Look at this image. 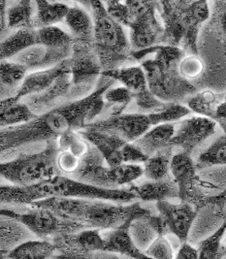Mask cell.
Listing matches in <instances>:
<instances>
[{
  "mask_svg": "<svg viewBox=\"0 0 226 259\" xmlns=\"http://www.w3.org/2000/svg\"><path fill=\"white\" fill-rule=\"evenodd\" d=\"M180 1H183L184 3H187V4H189V3H191V2L194 1V0H180Z\"/></svg>",
  "mask_w": 226,
  "mask_h": 259,
  "instance_id": "52",
  "label": "cell"
},
{
  "mask_svg": "<svg viewBox=\"0 0 226 259\" xmlns=\"http://www.w3.org/2000/svg\"><path fill=\"white\" fill-rule=\"evenodd\" d=\"M35 117L23 99L18 100L12 97L0 101V128L21 124Z\"/></svg>",
  "mask_w": 226,
  "mask_h": 259,
  "instance_id": "26",
  "label": "cell"
},
{
  "mask_svg": "<svg viewBox=\"0 0 226 259\" xmlns=\"http://www.w3.org/2000/svg\"><path fill=\"white\" fill-rule=\"evenodd\" d=\"M224 95L212 90H203L189 96L185 102L195 115L214 119L216 108L224 101Z\"/></svg>",
  "mask_w": 226,
  "mask_h": 259,
  "instance_id": "27",
  "label": "cell"
},
{
  "mask_svg": "<svg viewBox=\"0 0 226 259\" xmlns=\"http://www.w3.org/2000/svg\"><path fill=\"white\" fill-rule=\"evenodd\" d=\"M215 14L214 20L220 31L226 36V0H214Z\"/></svg>",
  "mask_w": 226,
  "mask_h": 259,
  "instance_id": "45",
  "label": "cell"
},
{
  "mask_svg": "<svg viewBox=\"0 0 226 259\" xmlns=\"http://www.w3.org/2000/svg\"><path fill=\"white\" fill-rule=\"evenodd\" d=\"M59 150L68 151L80 158L88 153L92 144L87 141L79 130H68L60 135L57 139Z\"/></svg>",
  "mask_w": 226,
  "mask_h": 259,
  "instance_id": "37",
  "label": "cell"
},
{
  "mask_svg": "<svg viewBox=\"0 0 226 259\" xmlns=\"http://www.w3.org/2000/svg\"><path fill=\"white\" fill-rule=\"evenodd\" d=\"M17 219L39 239L50 240L56 236L76 233L86 228L83 224L64 219L50 209L34 205L19 212Z\"/></svg>",
  "mask_w": 226,
  "mask_h": 259,
  "instance_id": "8",
  "label": "cell"
},
{
  "mask_svg": "<svg viewBox=\"0 0 226 259\" xmlns=\"http://www.w3.org/2000/svg\"><path fill=\"white\" fill-rule=\"evenodd\" d=\"M21 211L22 210H21L20 207L15 209V207H12L11 205L4 206L3 204H0V214H2V215H9V217H13V218H17L18 213Z\"/></svg>",
  "mask_w": 226,
  "mask_h": 259,
  "instance_id": "48",
  "label": "cell"
},
{
  "mask_svg": "<svg viewBox=\"0 0 226 259\" xmlns=\"http://www.w3.org/2000/svg\"><path fill=\"white\" fill-rule=\"evenodd\" d=\"M170 172L178 187V200L191 203L200 211L206 194L199 186L197 165L191 154L179 151L174 153Z\"/></svg>",
  "mask_w": 226,
  "mask_h": 259,
  "instance_id": "9",
  "label": "cell"
},
{
  "mask_svg": "<svg viewBox=\"0 0 226 259\" xmlns=\"http://www.w3.org/2000/svg\"><path fill=\"white\" fill-rule=\"evenodd\" d=\"M222 220V224L214 233L204 239L199 244V258L217 259L224 257V247L222 246V240L226 233V215Z\"/></svg>",
  "mask_w": 226,
  "mask_h": 259,
  "instance_id": "35",
  "label": "cell"
},
{
  "mask_svg": "<svg viewBox=\"0 0 226 259\" xmlns=\"http://www.w3.org/2000/svg\"><path fill=\"white\" fill-rule=\"evenodd\" d=\"M40 199L60 196L85 199H99L117 203H131L137 200L136 194L129 188L106 189L82 182L74 178L58 174L47 181L32 185Z\"/></svg>",
  "mask_w": 226,
  "mask_h": 259,
  "instance_id": "5",
  "label": "cell"
},
{
  "mask_svg": "<svg viewBox=\"0 0 226 259\" xmlns=\"http://www.w3.org/2000/svg\"><path fill=\"white\" fill-rule=\"evenodd\" d=\"M91 11L94 20V47L102 69H115L135 61L124 26L108 13L103 0H91Z\"/></svg>",
  "mask_w": 226,
  "mask_h": 259,
  "instance_id": "4",
  "label": "cell"
},
{
  "mask_svg": "<svg viewBox=\"0 0 226 259\" xmlns=\"http://www.w3.org/2000/svg\"><path fill=\"white\" fill-rule=\"evenodd\" d=\"M143 176V164L121 163L109 168V179L115 189L130 186Z\"/></svg>",
  "mask_w": 226,
  "mask_h": 259,
  "instance_id": "34",
  "label": "cell"
},
{
  "mask_svg": "<svg viewBox=\"0 0 226 259\" xmlns=\"http://www.w3.org/2000/svg\"><path fill=\"white\" fill-rule=\"evenodd\" d=\"M174 133V123L157 124L147 130L142 136H140L133 143L148 156H151L158 151L170 146V141Z\"/></svg>",
  "mask_w": 226,
  "mask_h": 259,
  "instance_id": "22",
  "label": "cell"
},
{
  "mask_svg": "<svg viewBox=\"0 0 226 259\" xmlns=\"http://www.w3.org/2000/svg\"><path fill=\"white\" fill-rule=\"evenodd\" d=\"M101 76L119 82L121 85L128 89L134 95L142 94L149 90L145 71L141 65L122 66L115 69L103 70Z\"/></svg>",
  "mask_w": 226,
  "mask_h": 259,
  "instance_id": "23",
  "label": "cell"
},
{
  "mask_svg": "<svg viewBox=\"0 0 226 259\" xmlns=\"http://www.w3.org/2000/svg\"><path fill=\"white\" fill-rule=\"evenodd\" d=\"M174 148L168 146L148 157L143 163L144 177L148 180L157 181L171 175V161L174 155Z\"/></svg>",
  "mask_w": 226,
  "mask_h": 259,
  "instance_id": "29",
  "label": "cell"
},
{
  "mask_svg": "<svg viewBox=\"0 0 226 259\" xmlns=\"http://www.w3.org/2000/svg\"><path fill=\"white\" fill-rule=\"evenodd\" d=\"M148 257L156 259L175 258V249L168 235L157 236L145 250Z\"/></svg>",
  "mask_w": 226,
  "mask_h": 259,
  "instance_id": "41",
  "label": "cell"
},
{
  "mask_svg": "<svg viewBox=\"0 0 226 259\" xmlns=\"http://www.w3.org/2000/svg\"><path fill=\"white\" fill-rule=\"evenodd\" d=\"M179 75L187 81L194 83L205 72V62L198 54H185L178 61Z\"/></svg>",
  "mask_w": 226,
  "mask_h": 259,
  "instance_id": "40",
  "label": "cell"
},
{
  "mask_svg": "<svg viewBox=\"0 0 226 259\" xmlns=\"http://www.w3.org/2000/svg\"><path fill=\"white\" fill-rule=\"evenodd\" d=\"M185 54L180 47L159 44L153 59L141 61L150 91L163 102L182 103L198 91L178 73V61Z\"/></svg>",
  "mask_w": 226,
  "mask_h": 259,
  "instance_id": "3",
  "label": "cell"
},
{
  "mask_svg": "<svg viewBox=\"0 0 226 259\" xmlns=\"http://www.w3.org/2000/svg\"><path fill=\"white\" fill-rule=\"evenodd\" d=\"M31 205L44 207L60 217L83 224L86 228L102 231L116 228L129 220L144 218L152 211L140 202L117 203L99 199L52 196L33 202Z\"/></svg>",
  "mask_w": 226,
  "mask_h": 259,
  "instance_id": "2",
  "label": "cell"
},
{
  "mask_svg": "<svg viewBox=\"0 0 226 259\" xmlns=\"http://www.w3.org/2000/svg\"><path fill=\"white\" fill-rule=\"evenodd\" d=\"M192 112L186 104L180 102H165L161 109L148 113L152 126L162 123H174L191 116Z\"/></svg>",
  "mask_w": 226,
  "mask_h": 259,
  "instance_id": "33",
  "label": "cell"
},
{
  "mask_svg": "<svg viewBox=\"0 0 226 259\" xmlns=\"http://www.w3.org/2000/svg\"><path fill=\"white\" fill-rule=\"evenodd\" d=\"M81 159L82 158L78 157L77 155L73 154L68 151L59 150V152L57 153L56 163L60 174L71 177L80 167Z\"/></svg>",
  "mask_w": 226,
  "mask_h": 259,
  "instance_id": "42",
  "label": "cell"
},
{
  "mask_svg": "<svg viewBox=\"0 0 226 259\" xmlns=\"http://www.w3.org/2000/svg\"><path fill=\"white\" fill-rule=\"evenodd\" d=\"M71 88V74L68 72L60 76L45 91L24 97L23 101L36 116H40L62 105L60 101L69 99Z\"/></svg>",
  "mask_w": 226,
  "mask_h": 259,
  "instance_id": "13",
  "label": "cell"
},
{
  "mask_svg": "<svg viewBox=\"0 0 226 259\" xmlns=\"http://www.w3.org/2000/svg\"><path fill=\"white\" fill-rule=\"evenodd\" d=\"M73 46L47 48L34 44L26 48L12 60L23 64L28 71L41 70L55 66L71 57Z\"/></svg>",
  "mask_w": 226,
  "mask_h": 259,
  "instance_id": "14",
  "label": "cell"
},
{
  "mask_svg": "<svg viewBox=\"0 0 226 259\" xmlns=\"http://www.w3.org/2000/svg\"><path fill=\"white\" fill-rule=\"evenodd\" d=\"M57 255V247L52 240L32 238L10 250L6 257L13 259H48Z\"/></svg>",
  "mask_w": 226,
  "mask_h": 259,
  "instance_id": "24",
  "label": "cell"
},
{
  "mask_svg": "<svg viewBox=\"0 0 226 259\" xmlns=\"http://www.w3.org/2000/svg\"><path fill=\"white\" fill-rule=\"evenodd\" d=\"M152 127L147 114L122 113L96 119L83 130H96L119 136L126 142H134Z\"/></svg>",
  "mask_w": 226,
  "mask_h": 259,
  "instance_id": "11",
  "label": "cell"
},
{
  "mask_svg": "<svg viewBox=\"0 0 226 259\" xmlns=\"http://www.w3.org/2000/svg\"><path fill=\"white\" fill-rule=\"evenodd\" d=\"M28 70L12 59L0 62V101L15 97Z\"/></svg>",
  "mask_w": 226,
  "mask_h": 259,
  "instance_id": "21",
  "label": "cell"
},
{
  "mask_svg": "<svg viewBox=\"0 0 226 259\" xmlns=\"http://www.w3.org/2000/svg\"><path fill=\"white\" fill-rule=\"evenodd\" d=\"M36 44L47 48L69 47L73 46L74 39L56 24L41 26L35 29Z\"/></svg>",
  "mask_w": 226,
  "mask_h": 259,
  "instance_id": "32",
  "label": "cell"
},
{
  "mask_svg": "<svg viewBox=\"0 0 226 259\" xmlns=\"http://www.w3.org/2000/svg\"><path fill=\"white\" fill-rule=\"evenodd\" d=\"M214 120L226 135V101H222L216 108Z\"/></svg>",
  "mask_w": 226,
  "mask_h": 259,
  "instance_id": "47",
  "label": "cell"
},
{
  "mask_svg": "<svg viewBox=\"0 0 226 259\" xmlns=\"http://www.w3.org/2000/svg\"><path fill=\"white\" fill-rule=\"evenodd\" d=\"M20 2H31V0H18Z\"/></svg>",
  "mask_w": 226,
  "mask_h": 259,
  "instance_id": "54",
  "label": "cell"
},
{
  "mask_svg": "<svg viewBox=\"0 0 226 259\" xmlns=\"http://www.w3.org/2000/svg\"><path fill=\"white\" fill-rule=\"evenodd\" d=\"M89 95L68 101L45 114L10 127L0 128V155L10 154L36 143L57 140L68 130H82L104 112V94L116 82L101 77Z\"/></svg>",
  "mask_w": 226,
  "mask_h": 259,
  "instance_id": "1",
  "label": "cell"
},
{
  "mask_svg": "<svg viewBox=\"0 0 226 259\" xmlns=\"http://www.w3.org/2000/svg\"><path fill=\"white\" fill-rule=\"evenodd\" d=\"M108 13L123 26L130 24V13L124 0H103Z\"/></svg>",
  "mask_w": 226,
  "mask_h": 259,
  "instance_id": "43",
  "label": "cell"
},
{
  "mask_svg": "<svg viewBox=\"0 0 226 259\" xmlns=\"http://www.w3.org/2000/svg\"><path fill=\"white\" fill-rule=\"evenodd\" d=\"M70 61L71 101L89 95L101 77L102 66L96 55L94 42L74 40Z\"/></svg>",
  "mask_w": 226,
  "mask_h": 259,
  "instance_id": "6",
  "label": "cell"
},
{
  "mask_svg": "<svg viewBox=\"0 0 226 259\" xmlns=\"http://www.w3.org/2000/svg\"><path fill=\"white\" fill-rule=\"evenodd\" d=\"M36 44L35 29L32 27L17 29L12 35L0 42V62L18 56L26 48Z\"/></svg>",
  "mask_w": 226,
  "mask_h": 259,
  "instance_id": "28",
  "label": "cell"
},
{
  "mask_svg": "<svg viewBox=\"0 0 226 259\" xmlns=\"http://www.w3.org/2000/svg\"><path fill=\"white\" fill-rule=\"evenodd\" d=\"M224 215H226V212H225V214H224ZM223 247H224V256H226V233H225V245H224V246H223Z\"/></svg>",
  "mask_w": 226,
  "mask_h": 259,
  "instance_id": "53",
  "label": "cell"
},
{
  "mask_svg": "<svg viewBox=\"0 0 226 259\" xmlns=\"http://www.w3.org/2000/svg\"><path fill=\"white\" fill-rule=\"evenodd\" d=\"M176 0H158L161 7V16L171 12Z\"/></svg>",
  "mask_w": 226,
  "mask_h": 259,
  "instance_id": "49",
  "label": "cell"
},
{
  "mask_svg": "<svg viewBox=\"0 0 226 259\" xmlns=\"http://www.w3.org/2000/svg\"><path fill=\"white\" fill-rule=\"evenodd\" d=\"M105 109L109 110V116L124 113L125 109L133 101V95L123 85L110 87L104 94Z\"/></svg>",
  "mask_w": 226,
  "mask_h": 259,
  "instance_id": "36",
  "label": "cell"
},
{
  "mask_svg": "<svg viewBox=\"0 0 226 259\" xmlns=\"http://www.w3.org/2000/svg\"><path fill=\"white\" fill-rule=\"evenodd\" d=\"M36 238L17 218L0 214V251L8 253L28 239Z\"/></svg>",
  "mask_w": 226,
  "mask_h": 259,
  "instance_id": "20",
  "label": "cell"
},
{
  "mask_svg": "<svg viewBox=\"0 0 226 259\" xmlns=\"http://www.w3.org/2000/svg\"><path fill=\"white\" fill-rule=\"evenodd\" d=\"M109 166L93 145L83 158L78 170L71 177L100 188L115 189L109 179Z\"/></svg>",
  "mask_w": 226,
  "mask_h": 259,
  "instance_id": "15",
  "label": "cell"
},
{
  "mask_svg": "<svg viewBox=\"0 0 226 259\" xmlns=\"http://www.w3.org/2000/svg\"><path fill=\"white\" fill-rule=\"evenodd\" d=\"M224 100H225V101H226V94H225V95H224Z\"/></svg>",
  "mask_w": 226,
  "mask_h": 259,
  "instance_id": "56",
  "label": "cell"
},
{
  "mask_svg": "<svg viewBox=\"0 0 226 259\" xmlns=\"http://www.w3.org/2000/svg\"><path fill=\"white\" fill-rule=\"evenodd\" d=\"M68 72H70L69 59L62 61L58 65L49 67L46 69L27 73L15 98L18 100H22L24 97L37 95L45 91L62 74Z\"/></svg>",
  "mask_w": 226,
  "mask_h": 259,
  "instance_id": "16",
  "label": "cell"
},
{
  "mask_svg": "<svg viewBox=\"0 0 226 259\" xmlns=\"http://www.w3.org/2000/svg\"><path fill=\"white\" fill-rule=\"evenodd\" d=\"M121 157L123 163L143 164L149 156L143 153L133 142H126L121 149Z\"/></svg>",
  "mask_w": 226,
  "mask_h": 259,
  "instance_id": "44",
  "label": "cell"
},
{
  "mask_svg": "<svg viewBox=\"0 0 226 259\" xmlns=\"http://www.w3.org/2000/svg\"><path fill=\"white\" fill-rule=\"evenodd\" d=\"M79 131L101 153L109 167H115L117 165L123 163L121 157V149L125 145L126 141H124L119 136L106 132L91 130H82Z\"/></svg>",
  "mask_w": 226,
  "mask_h": 259,
  "instance_id": "18",
  "label": "cell"
},
{
  "mask_svg": "<svg viewBox=\"0 0 226 259\" xmlns=\"http://www.w3.org/2000/svg\"><path fill=\"white\" fill-rule=\"evenodd\" d=\"M74 40L94 42V20L83 8L70 7L64 19Z\"/></svg>",
  "mask_w": 226,
  "mask_h": 259,
  "instance_id": "25",
  "label": "cell"
},
{
  "mask_svg": "<svg viewBox=\"0 0 226 259\" xmlns=\"http://www.w3.org/2000/svg\"><path fill=\"white\" fill-rule=\"evenodd\" d=\"M130 13L129 41L133 51L144 50L161 44L163 23L161 10L146 6L141 0H124Z\"/></svg>",
  "mask_w": 226,
  "mask_h": 259,
  "instance_id": "7",
  "label": "cell"
},
{
  "mask_svg": "<svg viewBox=\"0 0 226 259\" xmlns=\"http://www.w3.org/2000/svg\"><path fill=\"white\" fill-rule=\"evenodd\" d=\"M37 200H40V196L32 186L21 187L12 184H0V204L30 206Z\"/></svg>",
  "mask_w": 226,
  "mask_h": 259,
  "instance_id": "30",
  "label": "cell"
},
{
  "mask_svg": "<svg viewBox=\"0 0 226 259\" xmlns=\"http://www.w3.org/2000/svg\"><path fill=\"white\" fill-rule=\"evenodd\" d=\"M157 212L163 218L169 233L180 243L188 241L191 227L199 210L191 203H173L170 200L156 202Z\"/></svg>",
  "mask_w": 226,
  "mask_h": 259,
  "instance_id": "12",
  "label": "cell"
},
{
  "mask_svg": "<svg viewBox=\"0 0 226 259\" xmlns=\"http://www.w3.org/2000/svg\"><path fill=\"white\" fill-rule=\"evenodd\" d=\"M197 166L226 165V135L215 139L197 158Z\"/></svg>",
  "mask_w": 226,
  "mask_h": 259,
  "instance_id": "39",
  "label": "cell"
},
{
  "mask_svg": "<svg viewBox=\"0 0 226 259\" xmlns=\"http://www.w3.org/2000/svg\"><path fill=\"white\" fill-rule=\"evenodd\" d=\"M223 44H224V48H225L226 50V39L224 40V42H223Z\"/></svg>",
  "mask_w": 226,
  "mask_h": 259,
  "instance_id": "55",
  "label": "cell"
},
{
  "mask_svg": "<svg viewBox=\"0 0 226 259\" xmlns=\"http://www.w3.org/2000/svg\"><path fill=\"white\" fill-rule=\"evenodd\" d=\"M32 5L31 2L18 1L6 11L7 25L10 28L21 29L33 27L32 24Z\"/></svg>",
  "mask_w": 226,
  "mask_h": 259,
  "instance_id": "38",
  "label": "cell"
},
{
  "mask_svg": "<svg viewBox=\"0 0 226 259\" xmlns=\"http://www.w3.org/2000/svg\"><path fill=\"white\" fill-rule=\"evenodd\" d=\"M74 1L79 3L80 5H82L84 8L91 10V0H74Z\"/></svg>",
  "mask_w": 226,
  "mask_h": 259,
  "instance_id": "51",
  "label": "cell"
},
{
  "mask_svg": "<svg viewBox=\"0 0 226 259\" xmlns=\"http://www.w3.org/2000/svg\"><path fill=\"white\" fill-rule=\"evenodd\" d=\"M37 7L34 26L53 25L63 22L69 6L61 2H50L49 0H34Z\"/></svg>",
  "mask_w": 226,
  "mask_h": 259,
  "instance_id": "31",
  "label": "cell"
},
{
  "mask_svg": "<svg viewBox=\"0 0 226 259\" xmlns=\"http://www.w3.org/2000/svg\"><path fill=\"white\" fill-rule=\"evenodd\" d=\"M128 188L136 194L137 200L144 202H158V201L178 199V189L172 175L162 180H149L141 185L134 183Z\"/></svg>",
  "mask_w": 226,
  "mask_h": 259,
  "instance_id": "19",
  "label": "cell"
},
{
  "mask_svg": "<svg viewBox=\"0 0 226 259\" xmlns=\"http://www.w3.org/2000/svg\"><path fill=\"white\" fill-rule=\"evenodd\" d=\"M6 2L7 0H0V20L1 24H5L6 20Z\"/></svg>",
  "mask_w": 226,
  "mask_h": 259,
  "instance_id": "50",
  "label": "cell"
},
{
  "mask_svg": "<svg viewBox=\"0 0 226 259\" xmlns=\"http://www.w3.org/2000/svg\"><path fill=\"white\" fill-rule=\"evenodd\" d=\"M132 221L133 220H129L116 228L106 230V233H103L105 239V252L116 253L129 258H149L144 251L137 247L131 237L129 226Z\"/></svg>",
  "mask_w": 226,
  "mask_h": 259,
  "instance_id": "17",
  "label": "cell"
},
{
  "mask_svg": "<svg viewBox=\"0 0 226 259\" xmlns=\"http://www.w3.org/2000/svg\"><path fill=\"white\" fill-rule=\"evenodd\" d=\"M216 122L214 119L201 116H190L180 119L175 124V133L170 146L179 152L192 155L197 148L215 133Z\"/></svg>",
  "mask_w": 226,
  "mask_h": 259,
  "instance_id": "10",
  "label": "cell"
},
{
  "mask_svg": "<svg viewBox=\"0 0 226 259\" xmlns=\"http://www.w3.org/2000/svg\"><path fill=\"white\" fill-rule=\"evenodd\" d=\"M175 258L177 259H197L199 258L198 248L192 247L188 241L180 243V246L175 253Z\"/></svg>",
  "mask_w": 226,
  "mask_h": 259,
  "instance_id": "46",
  "label": "cell"
}]
</instances>
